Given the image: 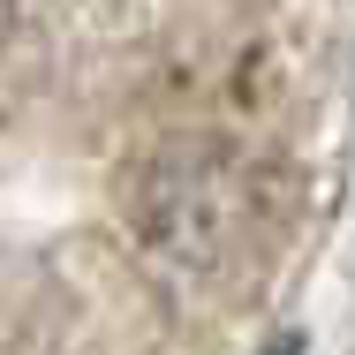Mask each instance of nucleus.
<instances>
[{"mask_svg":"<svg viewBox=\"0 0 355 355\" xmlns=\"http://www.w3.org/2000/svg\"><path fill=\"white\" fill-rule=\"evenodd\" d=\"M8 15H15V0H0V31H8Z\"/></svg>","mask_w":355,"mask_h":355,"instance_id":"2","label":"nucleus"},{"mask_svg":"<svg viewBox=\"0 0 355 355\" xmlns=\"http://www.w3.org/2000/svg\"><path fill=\"white\" fill-rule=\"evenodd\" d=\"M272 355H302V340H272Z\"/></svg>","mask_w":355,"mask_h":355,"instance_id":"1","label":"nucleus"}]
</instances>
